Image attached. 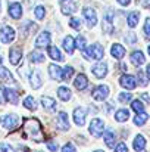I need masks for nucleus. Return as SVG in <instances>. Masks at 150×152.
Segmentation results:
<instances>
[{
  "mask_svg": "<svg viewBox=\"0 0 150 152\" xmlns=\"http://www.w3.org/2000/svg\"><path fill=\"white\" fill-rule=\"evenodd\" d=\"M91 96H93L94 101H99V102L104 101V99L109 96V87H107V86H97V87L93 90Z\"/></svg>",
  "mask_w": 150,
  "mask_h": 152,
  "instance_id": "9",
  "label": "nucleus"
},
{
  "mask_svg": "<svg viewBox=\"0 0 150 152\" xmlns=\"http://www.w3.org/2000/svg\"><path fill=\"white\" fill-rule=\"evenodd\" d=\"M60 10L63 15H71L77 10V4L72 0H62L60 1Z\"/></svg>",
  "mask_w": 150,
  "mask_h": 152,
  "instance_id": "11",
  "label": "nucleus"
},
{
  "mask_svg": "<svg viewBox=\"0 0 150 152\" xmlns=\"http://www.w3.org/2000/svg\"><path fill=\"white\" fill-rule=\"evenodd\" d=\"M0 152H15V151H13V148H12L10 145L1 143V145H0Z\"/></svg>",
  "mask_w": 150,
  "mask_h": 152,
  "instance_id": "44",
  "label": "nucleus"
},
{
  "mask_svg": "<svg viewBox=\"0 0 150 152\" xmlns=\"http://www.w3.org/2000/svg\"><path fill=\"white\" fill-rule=\"evenodd\" d=\"M147 50H149V55H150V46H149V48H147Z\"/></svg>",
  "mask_w": 150,
  "mask_h": 152,
  "instance_id": "51",
  "label": "nucleus"
},
{
  "mask_svg": "<svg viewBox=\"0 0 150 152\" xmlns=\"http://www.w3.org/2000/svg\"><path fill=\"white\" fill-rule=\"evenodd\" d=\"M0 80H1V81H6V83H15L13 75L10 74V71H9L7 68L1 66V65H0Z\"/></svg>",
  "mask_w": 150,
  "mask_h": 152,
  "instance_id": "24",
  "label": "nucleus"
},
{
  "mask_svg": "<svg viewBox=\"0 0 150 152\" xmlns=\"http://www.w3.org/2000/svg\"><path fill=\"white\" fill-rule=\"evenodd\" d=\"M57 96H59V99H60V101L68 102L69 99H71L72 93H71V90H69L68 87L62 86V87H59V89H57Z\"/></svg>",
  "mask_w": 150,
  "mask_h": 152,
  "instance_id": "26",
  "label": "nucleus"
},
{
  "mask_svg": "<svg viewBox=\"0 0 150 152\" xmlns=\"http://www.w3.org/2000/svg\"><path fill=\"white\" fill-rule=\"evenodd\" d=\"M110 53H112V56H113L115 59L121 61V59L125 56V48H124L122 45H119V43H115V45H112V48H110Z\"/></svg>",
  "mask_w": 150,
  "mask_h": 152,
  "instance_id": "16",
  "label": "nucleus"
},
{
  "mask_svg": "<svg viewBox=\"0 0 150 152\" xmlns=\"http://www.w3.org/2000/svg\"><path fill=\"white\" fill-rule=\"evenodd\" d=\"M60 1H62V0H60Z\"/></svg>",
  "mask_w": 150,
  "mask_h": 152,
  "instance_id": "53",
  "label": "nucleus"
},
{
  "mask_svg": "<svg viewBox=\"0 0 150 152\" xmlns=\"http://www.w3.org/2000/svg\"><path fill=\"white\" fill-rule=\"evenodd\" d=\"M137 77H138V84L140 86H147V78H146V75L141 69L137 71Z\"/></svg>",
  "mask_w": 150,
  "mask_h": 152,
  "instance_id": "39",
  "label": "nucleus"
},
{
  "mask_svg": "<svg viewBox=\"0 0 150 152\" xmlns=\"http://www.w3.org/2000/svg\"><path fill=\"white\" fill-rule=\"evenodd\" d=\"M83 13H84V18L87 21L88 28L96 27V24H97V13H96V10L93 7H84L83 9Z\"/></svg>",
  "mask_w": 150,
  "mask_h": 152,
  "instance_id": "5",
  "label": "nucleus"
},
{
  "mask_svg": "<svg viewBox=\"0 0 150 152\" xmlns=\"http://www.w3.org/2000/svg\"><path fill=\"white\" fill-rule=\"evenodd\" d=\"M72 75H74V68L69 66V65H66V66L62 69V80H63V81H69Z\"/></svg>",
  "mask_w": 150,
  "mask_h": 152,
  "instance_id": "34",
  "label": "nucleus"
},
{
  "mask_svg": "<svg viewBox=\"0 0 150 152\" xmlns=\"http://www.w3.org/2000/svg\"><path fill=\"white\" fill-rule=\"evenodd\" d=\"M0 124L7 129V130H13L18 127L19 124V117L16 114H6V115H1L0 117Z\"/></svg>",
  "mask_w": 150,
  "mask_h": 152,
  "instance_id": "3",
  "label": "nucleus"
},
{
  "mask_svg": "<svg viewBox=\"0 0 150 152\" xmlns=\"http://www.w3.org/2000/svg\"><path fill=\"white\" fill-rule=\"evenodd\" d=\"M22 59V50L19 48H12L9 52V61L12 65H18Z\"/></svg>",
  "mask_w": 150,
  "mask_h": 152,
  "instance_id": "15",
  "label": "nucleus"
},
{
  "mask_svg": "<svg viewBox=\"0 0 150 152\" xmlns=\"http://www.w3.org/2000/svg\"><path fill=\"white\" fill-rule=\"evenodd\" d=\"M34 13H36V18L37 19H44V13H46L44 6H37L36 10H34Z\"/></svg>",
  "mask_w": 150,
  "mask_h": 152,
  "instance_id": "37",
  "label": "nucleus"
},
{
  "mask_svg": "<svg viewBox=\"0 0 150 152\" xmlns=\"http://www.w3.org/2000/svg\"><path fill=\"white\" fill-rule=\"evenodd\" d=\"M113 152H128V146H127L124 142H121V143H118V146L115 148Z\"/></svg>",
  "mask_w": 150,
  "mask_h": 152,
  "instance_id": "43",
  "label": "nucleus"
},
{
  "mask_svg": "<svg viewBox=\"0 0 150 152\" xmlns=\"http://www.w3.org/2000/svg\"><path fill=\"white\" fill-rule=\"evenodd\" d=\"M49 43H50V33L49 31H43V33L37 37V40H36V48H37V49L46 48V46H49Z\"/></svg>",
  "mask_w": 150,
  "mask_h": 152,
  "instance_id": "14",
  "label": "nucleus"
},
{
  "mask_svg": "<svg viewBox=\"0 0 150 152\" xmlns=\"http://www.w3.org/2000/svg\"><path fill=\"white\" fill-rule=\"evenodd\" d=\"M118 3H119L121 6H128V4L131 3V0H118Z\"/></svg>",
  "mask_w": 150,
  "mask_h": 152,
  "instance_id": "48",
  "label": "nucleus"
},
{
  "mask_svg": "<svg viewBox=\"0 0 150 152\" xmlns=\"http://www.w3.org/2000/svg\"><path fill=\"white\" fill-rule=\"evenodd\" d=\"M4 95H6V99L12 105L18 103V92H15L13 89H4Z\"/></svg>",
  "mask_w": 150,
  "mask_h": 152,
  "instance_id": "29",
  "label": "nucleus"
},
{
  "mask_svg": "<svg viewBox=\"0 0 150 152\" xmlns=\"http://www.w3.org/2000/svg\"><path fill=\"white\" fill-rule=\"evenodd\" d=\"M103 130H104V123H103L100 118L91 120L90 127H88V132H90L94 137H100V136L103 134Z\"/></svg>",
  "mask_w": 150,
  "mask_h": 152,
  "instance_id": "4",
  "label": "nucleus"
},
{
  "mask_svg": "<svg viewBox=\"0 0 150 152\" xmlns=\"http://www.w3.org/2000/svg\"><path fill=\"white\" fill-rule=\"evenodd\" d=\"M131 99H133L131 93H127V92H124V93H121V95L118 96V101L121 102V103H127V102H130Z\"/></svg>",
  "mask_w": 150,
  "mask_h": 152,
  "instance_id": "40",
  "label": "nucleus"
},
{
  "mask_svg": "<svg viewBox=\"0 0 150 152\" xmlns=\"http://www.w3.org/2000/svg\"><path fill=\"white\" fill-rule=\"evenodd\" d=\"M130 118V111L128 109H118L116 114H115V120L118 123H124Z\"/></svg>",
  "mask_w": 150,
  "mask_h": 152,
  "instance_id": "28",
  "label": "nucleus"
},
{
  "mask_svg": "<svg viewBox=\"0 0 150 152\" xmlns=\"http://www.w3.org/2000/svg\"><path fill=\"white\" fill-rule=\"evenodd\" d=\"M56 127L62 132H66L69 130V118H68V114L66 112H59L57 117H56Z\"/></svg>",
  "mask_w": 150,
  "mask_h": 152,
  "instance_id": "8",
  "label": "nucleus"
},
{
  "mask_svg": "<svg viewBox=\"0 0 150 152\" xmlns=\"http://www.w3.org/2000/svg\"><path fill=\"white\" fill-rule=\"evenodd\" d=\"M138 18H140V13L138 12H131L127 18V24L130 28H134L137 24H138Z\"/></svg>",
  "mask_w": 150,
  "mask_h": 152,
  "instance_id": "30",
  "label": "nucleus"
},
{
  "mask_svg": "<svg viewBox=\"0 0 150 152\" xmlns=\"http://www.w3.org/2000/svg\"><path fill=\"white\" fill-rule=\"evenodd\" d=\"M119 83H121V86H122L124 89L133 90V89H136V86H137V78H136L134 75L125 74V75H122V77L119 78Z\"/></svg>",
  "mask_w": 150,
  "mask_h": 152,
  "instance_id": "7",
  "label": "nucleus"
},
{
  "mask_svg": "<svg viewBox=\"0 0 150 152\" xmlns=\"http://www.w3.org/2000/svg\"><path fill=\"white\" fill-rule=\"evenodd\" d=\"M63 49L68 52V55H72V53H74V49H75V40H74L71 36H68V37L63 39Z\"/></svg>",
  "mask_w": 150,
  "mask_h": 152,
  "instance_id": "23",
  "label": "nucleus"
},
{
  "mask_svg": "<svg viewBox=\"0 0 150 152\" xmlns=\"http://www.w3.org/2000/svg\"><path fill=\"white\" fill-rule=\"evenodd\" d=\"M144 33H146L147 37H150V18H147L146 22H144Z\"/></svg>",
  "mask_w": 150,
  "mask_h": 152,
  "instance_id": "46",
  "label": "nucleus"
},
{
  "mask_svg": "<svg viewBox=\"0 0 150 152\" xmlns=\"http://www.w3.org/2000/svg\"><path fill=\"white\" fill-rule=\"evenodd\" d=\"M1 62H3V58H1V56H0V65H1Z\"/></svg>",
  "mask_w": 150,
  "mask_h": 152,
  "instance_id": "50",
  "label": "nucleus"
},
{
  "mask_svg": "<svg viewBox=\"0 0 150 152\" xmlns=\"http://www.w3.org/2000/svg\"><path fill=\"white\" fill-rule=\"evenodd\" d=\"M41 105L47 112H54L56 111V101L49 96H41Z\"/></svg>",
  "mask_w": 150,
  "mask_h": 152,
  "instance_id": "18",
  "label": "nucleus"
},
{
  "mask_svg": "<svg viewBox=\"0 0 150 152\" xmlns=\"http://www.w3.org/2000/svg\"><path fill=\"white\" fill-rule=\"evenodd\" d=\"M91 72H93V75H94L96 78H104L106 74H107V64H106V62L96 64V65L93 66Z\"/></svg>",
  "mask_w": 150,
  "mask_h": 152,
  "instance_id": "10",
  "label": "nucleus"
},
{
  "mask_svg": "<svg viewBox=\"0 0 150 152\" xmlns=\"http://www.w3.org/2000/svg\"><path fill=\"white\" fill-rule=\"evenodd\" d=\"M28 58H30V61H31V62H34V64L44 62V59H46V56H44L43 53H40V52H31Z\"/></svg>",
  "mask_w": 150,
  "mask_h": 152,
  "instance_id": "32",
  "label": "nucleus"
},
{
  "mask_svg": "<svg viewBox=\"0 0 150 152\" xmlns=\"http://www.w3.org/2000/svg\"><path fill=\"white\" fill-rule=\"evenodd\" d=\"M86 111H84V108H75V111H74V121H75V124L77 126H84L86 124Z\"/></svg>",
  "mask_w": 150,
  "mask_h": 152,
  "instance_id": "13",
  "label": "nucleus"
},
{
  "mask_svg": "<svg viewBox=\"0 0 150 152\" xmlns=\"http://www.w3.org/2000/svg\"><path fill=\"white\" fill-rule=\"evenodd\" d=\"M47 53H49V56L53 59V61H57V62L63 61L62 53H60V50H59L56 46H49V48H47Z\"/></svg>",
  "mask_w": 150,
  "mask_h": 152,
  "instance_id": "25",
  "label": "nucleus"
},
{
  "mask_svg": "<svg viewBox=\"0 0 150 152\" xmlns=\"http://www.w3.org/2000/svg\"><path fill=\"white\" fill-rule=\"evenodd\" d=\"M75 48L83 52L86 50V39H84L83 36H78V37L75 39Z\"/></svg>",
  "mask_w": 150,
  "mask_h": 152,
  "instance_id": "36",
  "label": "nucleus"
},
{
  "mask_svg": "<svg viewBox=\"0 0 150 152\" xmlns=\"http://www.w3.org/2000/svg\"><path fill=\"white\" fill-rule=\"evenodd\" d=\"M131 106H133V109L136 111V112H141L143 109H144V105L141 103V101H134V102H131Z\"/></svg>",
  "mask_w": 150,
  "mask_h": 152,
  "instance_id": "41",
  "label": "nucleus"
},
{
  "mask_svg": "<svg viewBox=\"0 0 150 152\" xmlns=\"http://www.w3.org/2000/svg\"><path fill=\"white\" fill-rule=\"evenodd\" d=\"M112 21H113V12L112 10H107L106 15H104V25H103V31L104 33H112L113 31Z\"/></svg>",
  "mask_w": 150,
  "mask_h": 152,
  "instance_id": "22",
  "label": "nucleus"
},
{
  "mask_svg": "<svg viewBox=\"0 0 150 152\" xmlns=\"http://www.w3.org/2000/svg\"><path fill=\"white\" fill-rule=\"evenodd\" d=\"M47 148H49L51 152L57 151V143H54L53 140H47Z\"/></svg>",
  "mask_w": 150,
  "mask_h": 152,
  "instance_id": "45",
  "label": "nucleus"
},
{
  "mask_svg": "<svg viewBox=\"0 0 150 152\" xmlns=\"http://www.w3.org/2000/svg\"><path fill=\"white\" fill-rule=\"evenodd\" d=\"M30 83H31L33 89H40V87L43 86V80H41V75H40L38 71H33V72H31Z\"/></svg>",
  "mask_w": 150,
  "mask_h": 152,
  "instance_id": "20",
  "label": "nucleus"
},
{
  "mask_svg": "<svg viewBox=\"0 0 150 152\" xmlns=\"http://www.w3.org/2000/svg\"><path fill=\"white\" fill-rule=\"evenodd\" d=\"M94 152H103V151H99V149H96V151H94Z\"/></svg>",
  "mask_w": 150,
  "mask_h": 152,
  "instance_id": "52",
  "label": "nucleus"
},
{
  "mask_svg": "<svg viewBox=\"0 0 150 152\" xmlns=\"http://www.w3.org/2000/svg\"><path fill=\"white\" fill-rule=\"evenodd\" d=\"M13 39H15V30L12 27H9V25L1 27V30H0V40H1V43H12Z\"/></svg>",
  "mask_w": 150,
  "mask_h": 152,
  "instance_id": "6",
  "label": "nucleus"
},
{
  "mask_svg": "<svg viewBox=\"0 0 150 152\" xmlns=\"http://www.w3.org/2000/svg\"><path fill=\"white\" fill-rule=\"evenodd\" d=\"M24 106L27 109H30V111H36L37 109V102H36V99L33 96H27L25 101H24Z\"/></svg>",
  "mask_w": 150,
  "mask_h": 152,
  "instance_id": "33",
  "label": "nucleus"
},
{
  "mask_svg": "<svg viewBox=\"0 0 150 152\" xmlns=\"http://www.w3.org/2000/svg\"><path fill=\"white\" fill-rule=\"evenodd\" d=\"M4 99H6V95H4V89L0 86V105L4 103Z\"/></svg>",
  "mask_w": 150,
  "mask_h": 152,
  "instance_id": "47",
  "label": "nucleus"
},
{
  "mask_svg": "<svg viewBox=\"0 0 150 152\" xmlns=\"http://www.w3.org/2000/svg\"><path fill=\"white\" fill-rule=\"evenodd\" d=\"M74 86H75V89H78V90H84V89L88 86V78H87L84 74H78L77 78L74 80Z\"/></svg>",
  "mask_w": 150,
  "mask_h": 152,
  "instance_id": "19",
  "label": "nucleus"
},
{
  "mask_svg": "<svg viewBox=\"0 0 150 152\" xmlns=\"http://www.w3.org/2000/svg\"><path fill=\"white\" fill-rule=\"evenodd\" d=\"M69 25L74 28V30H77V31H80L81 30V21L78 19V18H71V21H69Z\"/></svg>",
  "mask_w": 150,
  "mask_h": 152,
  "instance_id": "38",
  "label": "nucleus"
},
{
  "mask_svg": "<svg viewBox=\"0 0 150 152\" xmlns=\"http://www.w3.org/2000/svg\"><path fill=\"white\" fill-rule=\"evenodd\" d=\"M7 12H9V16L10 18L19 19L22 16V6L19 3H10L9 7H7Z\"/></svg>",
  "mask_w": 150,
  "mask_h": 152,
  "instance_id": "12",
  "label": "nucleus"
},
{
  "mask_svg": "<svg viewBox=\"0 0 150 152\" xmlns=\"http://www.w3.org/2000/svg\"><path fill=\"white\" fill-rule=\"evenodd\" d=\"M104 143H106V146L107 148H115V134L112 133V132H107L106 134H104Z\"/></svg>",
  "mask_w": 150,
  "mask_h": 152,
  "instance_id": "35",
  "label": "nucleus"
},
{
  "mask_svg": "<svg viewBox=\"0 0 150 152\" xmlns=\"http://www.w3.org/2000/svg\"><path fill=\"white\" fill-rule=\"evenodd\" d=\"M130 58H131V64L136 65V66H140V65H143V64L146 62V58H144L143 52H140V50L133 52Z\"/></svg>",
  "mask_w": 150,
  "mask_h": 152,
  "instance_id": "17",
  "label": "nucleus"
},
{
  "mask_svg": "<svg viewBox=\"0 0 150 152\" xmlns=\"http://www.w3.org/2000/svg\"><path fill=\"white\" fill-rule=\"evenodd\" d=\"M24 129H25V133H27L28 136L37 139L36 136L41 132V124H40L37 120H34V118H28V120L24 121Z\"/></svg>",
  "mask_w": 150,
  "mask_h": 152,
  "instance_id": "2",
  "label": "nucleus"
},
{
  "mask_svg": "<svg viewBox=\"0 0 150 152\" xmlns=\"http://www.w3.org/2000/svg\"><path fill=\"white\" fill-rule=\"evenodd\" d=\"M49 74H50V77H51L53 80H56V81L62 80V69H60V66L56 65V64H50L49 65Z\"/></svg>",
  "mask_w": 150,
  "mask_h": 152,
  "instance_id": "21",
  "label": "nucleus"
},
{
  "mask_svg": "<svg viewBox=\"0 0 150 152\" xmlns=\"http://www.w3.org/2000/svg\"><path fill=\"white\" fill-rule=\"evenodd\" d=\"M147 75H149V78H150V64L147 65Z\"/></svg>",
  "mask_w": 150,
  "mask_h": 152,
  "instance_id": "49",
  "label": "nucleus"
},
{
  "mask_svg": "<svg viewBox=\"0 0 150 152\" xmlns=\"http://www.w3.org/2000/svg\"><path fill=\"white\" fill-rule=\"evenodd\" d=\"M103 53H104V49L100 43H94L91 45L90 48H87L84 50V58L86 59H93V61H99L103 58Z\"/></svg>",
  "mask_w": 150,
  "mask_h": 152,
  "instance_id": "1",
  "label": "nucleus"
},
{
  "mask_svg": "<svg viewBox=\"0 0 150 152\" xmlns=\"http://www.w3.org/2000/svg\"><path fill=\"white\" fill-rule=\"evenodd\" d=\"M62 152H77L75 149V146L71 143V142H68L66 145H63V148H62Z\"/></svg>",
  "mask_w": 150,
  "mask_h": 152,
  "instance_id": "42",
  "label": "nucleus"
},
{
  "mask_svg": "<svg viewBox=\"0 0 150 152\" xmlns=\"http://www.w3.org/2000/svg\"><path fill=\"white\" fill-rule=\"evenodd\" d=\"M147 120H149V114H146V112L141 111L140 114L137 112V115L134 117V124H136V126H143Z\"/></svg>",
  "mask_w": 150,
  "mask_h": 152,
  "instance_id": "31",
  "label": "nucleus"
},
{
  "mask_svg": "<svg viewBox=\"0 0 150 152\" xmlns=\"http://www.w3.org/2000/svg\"><path fill=\"white\" fill-rule=\"evenodd\" d=\"M144 148H146V139H144V136L137 134L136 139H134V149L137 152H141V151H144Z\"/></svg>",
  "mask_w": 150,
  "mask_h": 152,
  "instance_id": "27",
  "label": "nucleus"
}]
</instances>
